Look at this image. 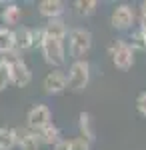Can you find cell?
<instances>
[{"label": "cell", "mask_w": 146, "mask_h": 150, "mask_svg": "<svg viewBox=\"0 0 146 150\" xmlns=\"http://www.w3.org/2000/svg\"><path fill=\"white\" fill-rule=\"evenodd\" d=\"M92 48V32L88 28H72L68 32V50L74 60H82Z\"/></svg>", "instance_id": "1"}, {"label": "cell", "mask_w": 146, "mask_h": 150, "mask_svg": "<svg viewBox=\"0 0 146 150\" xmlns=\"http://www.w3.org/2000/svg\"><path fill=\"white\" fill-rule=\"evenodd\" d=\"M90 82V64L88 60H74L68 68L66 74V84L72 92H82Z\"/></svg>", "instance_id": "2"}, {"label": "cell", "mask_w": 146, "mask_h": 150, "mask_svg": "<svg viewBox=\"0 0 146 150\" xmlns=\"http://www.w3.org/2000/svg\"><path fill=\"white\" fill-rule=\"evenodd\" d=\"M4 60H6L8 66H10V82L12 84H14V86H20V88L28 86L30 80H32V72L28 68V64H26L20 56H16L14 50L8 52V56L4 58Z\"/></svg>", "instance_id": "3"}, {"label": "cell", "mask_w": 146, "mask_h": 150, "mask_svg": "<svg viewBox=\"0 0 146 150\" xmlns=\"http://www.w3.org/2000/svg\"><path fill=\"white\" fill-rule=\"evenodd\" d=\"M108 52L112 56V62L116 68L120 70H130L134 64V50L130 48L128 42L124 40H114L112 44L108 46Z\"/></svg>", "instance_id": "4"}, {"label": "cell", "mask_w": 146, "mask_h": 150, "mask_svg": "<svg viewBox=\"0 0 146 150\" xmlns=\"http://www.w3.org/2000/svg\"><path fill=\"white\" fill-rule=\"evenodd\" d=\"M38 48L42 50V56L48 64L52 66H62L66 62V52H64V44L60 40H52V38H44L40 40Z\"/></svg>", "instance_id": "5"}, {"label": "cell", "mask_w": 146, "mask_h": 150, "mask_svg": "<svg viewBox=\"0 0 146 150\" xmlns=\"http://www.w3.org/2000/svg\"><path fill=\"white\" fill-rule=\"evenodd\" d=\"M52 122V110L46 106V104H34L32 108H28L26 112V124L30 130H40L44 128L46 124Z\"/></svg>", "instance_id": "6"}, {"label": "cell", "mask_w": 146, "mask_h": 150, "mask_svg": "<svg viewBox=\"0 0 146 150\" xmlns=\"http://www.w3.org/2000/svg\"><path fill=\"white\" fill-rule=\"evenodd\" d=\"M42 40V30H32L28 26H20L14 30V44L18 50H30L32 46H38Z\"/></svg>", "instance_id": "7"}, {"label": "cell", "mask_w": 146, "mask_h": 150, "mask_svg": "<svg viewBox=\"0 0 146 150\" xmlns=\"http://www.w3.org/2000/svg\"><path fill=\"white\" fill-rule=\"evenodd\" d=\"M110 24L116 30H128L134 24V10L128 4H118L110 14Z\"/></svg>", "instance_id": "8"}, {"label": "cell", "mask_w": 146, "mask_h": 150, "mask_svg": "<svg viewBox=\"0 0 146 150\" xmlns=\"http://www.w3.org/2000/svg\"><path fill=\"white\" fill-rule=\"evenodd\" d=\"M42 86H44V92L50 94V96L62 94V92L68 88V84H66V74H64L62 70H52V72H48V74L44 76Z\"/></svg>", "instance_id": "9"}, {"label": "cell", "mask_w": 146, "mask_h": 150, "mask_svg": "<svg viewBox=\"0 0 146 150\" xmlns=\"http://www.w3.org/2000/svg\"><path fill=\"white\" fill-rule=\"evenodd\" d=\"M42 36L44 38H52V40H64L68 36V30L66 26H64V22L60 20V18H54V20H48V22L44 24V28H42Z\"/></svg>", "instance_id": "10"}, {"label": "cell", "mask_w": 146, "mask_h": 150, "mask_svg": "<svg viewBox=\"0 0 146 150\" xmlns=\"http://www.w3.org/2000/svg\"><path fill=\"white\" fill-rule=\"evenodd\" d=\"M38 12L46 16L48 20H54V18H60L62 12H64V4L60 0H42L38 4Z\"/></svg>", "instance_id": "11"}, {"label": "cell", "mask_w": 146, "mask_h": 150, "mask_svg": "<svg viewBox=\"0 0 146 150\" xmlns=\"http://www.w3.org/2000/svg\"><path fill=\"white\" fill-rule=\"evenodd\" d=\"M18 132V146L20 150H40V140H38V134L26 128V130H16Z\"/></svg>", "instance_id": "12"}, {"label": "cell", "mask_w": 146, "mask_h": 150, "mask_svg": "<svg viewBox=\"0 0 146 150\" xmlns=\"http://www.w3.org/2000/svg\"><path fill=\"white\" fill-rule=\"evenodd\" d=\"M78 128H80V136L86 138L88 142L96 140V130H94V118L90 112H80L78 114Z\"/></svg>", "instance_id": "13"}, {"label": "cell", "mask_w": 146, "mask_h": 150, "mask_svg": "<svg viewBox=\"0 0 146 150\" xmlns=\"http://www.w3.org/2000/svg\"><path fill=\"white\" fill-rule=\"evenodd\" d=\"M36 134H38V140H40V144H48V146H54L56 142H60V128L54 124V122H50V124H46L44 128H40V130H36Z\"/></svg>", "instance_id": "14"}, {"label": "cell", "mask_w": 146, "mask_h": 150, "mask_svg": "<svg viewBox=\"0 0 146 150\" xmlns=\"http://www.w3.org/2000/svg\"><path fill=\"white\" fill-rule=\"evenodd\" d=\"M0 18H2V22L6 24V28H10V26L20 22L22 10H20L18 4H6V6L2 8V12H0Z\"/></svg>", "instance_id": "15"}, {"label": "cell", "mask_w": 146, "mask_h": 150, "mask_svg": "<svg viewBox=\"0 0 146 150\" xmlns=\"http://www.w3.org/2000/svg\"><path fill=\"white\" fill-rule=\"evenodd\" d=\"M18 142V132L12 126H0V150H12Z\"/></svg>", "instance_id": "16"}, {"label": "cell", "mask_w": 146, "mask_h": 150, "mask_svg": "<svg viewBox=\"0 0 146 150\" xmlns=\"http://www.w3.org/2000/svg\"><path fill=\"white\" fill-rule=\"evenodd\" d=\"M14 48H16V44H14V30L2 26L0 28V52L2 54H8Z\"/></svg>", "instance_id": "17"}, {"label": "cell", "mask_w": 146, "mask_h": 150, "mask_svg": "<svg viewBox=\"0 0 146 150\" xmlns=\"http://www.w3.org/2000/svg\"><path fill=\"white\" fill-rule=\"evenodd\" d=\"M96 6H98L96 0H76L74 2V8L80 16H92L96 12Z\"/></svg>", "instance_id": "18"}, {"label": "cell", "mask_w": 146, "mask_h": 150, "mask_svg": "<svg viewBox=\"0 0 146 150\" xmlns=\"http://www.w3.org/2000/svg\"><path fill=\"white\" fill-rule=\"evenodd\" d=\"M8 84H10V66H8V62L2 58V60H0V92H2Z\"/></svg>", "instance_id": "19"}, {"label": "cell", "mask_w": 146, "mask_h": 150, "mask_svg": "<svg viewBox=\"0 0 146 150\" xmlns=\"http://www.w3.org/2000/svg\"><path fill=\"white\" fill-rule=\"evenodd\" d=\"M68 150H90V142L86 138H82V136L72 138V140H68Z\"/></svg>", "instance_id": "20"}, {"label": "cell", "mask_w": 146, "mask_h": 150, "mask_svg": "<svg viewBox=\"0 0 146 150\" xmlns=\"http://www.w3.org/2000/svg\"><path fill=\"white\" fill-rule=\"evenodd\" d=\"M136 110H138V114H140V116H144V118H146V90L136 96Z\"/></svg>", "instance_id": "21"}, {"label": "cell", "mask_w": 146, "mask_h": 150, "mask_svg": "<svg viewBox=\"0 0 146 150\" xmlns=\"http://www.w3.org/2000/svg\"><path fill=\"white\" fill-rule=\"evenodd\" d=\"M138 30H140V34L144 38V44H146V18H140V26H138Z\"/></svg>", "instance_id": "22"}, {"label": "cell", "mask_w": 146, "mask_h": 150, "mask_svg": "<svg viewBox=\"0 0 146 150\" xmlns=\"http://www.w3.org/2000/svg\"><path fill=\"white\" fill-rule=\"evenodd\" d=\"M52 150H68V140H60V142H56Z\"/></svg>", "instance_id": "23"}, {"label": "cell", "mask_w": 146, "mask_h": 150, "mask_svg": "<svg viewBox=\"0 0 146 150\" xmlns=\"http://www.w3.org/2000/svg\"><path fill=\"white\" fill-rule=\"evenodd\" d=\"M140 14H142V18H146V0L140 2Z\"/></svg>", "instance_id": "24"}]
</instances>
